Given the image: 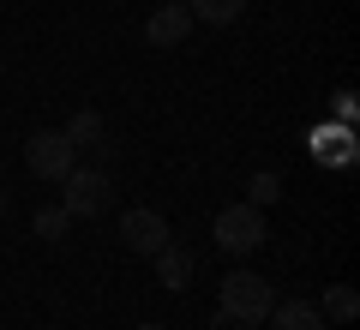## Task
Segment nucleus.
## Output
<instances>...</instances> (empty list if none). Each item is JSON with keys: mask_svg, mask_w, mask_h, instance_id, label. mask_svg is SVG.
Segmentation results:
<instances>
[{"mask_svg": "<svg viewBox=\"0 0 360 330\" xmlns=\"http://www.w3.org/2000/svg\"><path fill=\"white\" fill-rule=\"evenodd\" d=\"M54 186H60V210L66 216H103L108 204H115V180H108L103 168H78L72 163Z\"/></svg>", "mask_w": 360, "mask_h": 330, "instance_id": "f257e3e1", "label": "nucleus"}, {"mask_svg": "<svg viewBox=\"0 0 360 330\" xmlns=\"http://www.w3.org/2000/svg\"><path fill=\"white\" fill-rule=\"evenodd\" d=\"M270 306H276V294H270V282L258 270H229L222 277V318L258 324V318H270Z\"/></svg>", "mask_w": 360, "mask_h": 330, "instance_id": "f03ea898", "label": "nucleus"}, {"mask_svg": "<svg viewBox=\"0 0 360 330\" xmlns=\"http://www.w3.org/2000/svg\"><path fill=\"white\" fill-rule=\"evenodd\" d=\"M217 246L229 258H246L264 246V210L258 204H229V210H217Z\"/></svg>", "mask_w": 360, "mask_h": 330, "instance_id": "7ed1b4c3", "label": "nucleus"}, {"mask_svg": "<svg viewBox=\"0 0 360 330\" xmlns=\"http://www.w3.org/2000/svg\"><path fill=\"white\" fill-rule=\"evenodd\" d=\"M25 163H30L37 180H60L66 168L78 163V151H72L66 132H30V139H25Z\"/></svg>", "mask_w": 360, "mask_h": 330, "instance_id": "20e7f679", "label": "nucleus"}, {"mask_svg": "<svg viewBox=\"0 0 360 330\" xmlns=\"http://www.w3.org/2000/svg\"><path fill=\"white\" fill-rule=\"evenodd\" d=\"M193 25L198 18L186 13V0H168V6H156V13L144 18V42H150V49H186Z\"/></svg>", "mask_w": 360, "mask_h": 330, "instance_id": "39448f33", "label": "nucleus"}, {"mask_svg": "<svg viewBox=\"0 0 360 330\" xmlns=\"http://www.w3.org/2000/svg\"><path fill=\"white\" fill-rule=\"evenodd\" d=\"M120 241H127V253H139V258H156L174 234H168V222L156 210H127L120 216Z\"/></svg>", "mask_w": 360, "mask_h": 330, "instance_id": "423d86ee", "label": "nucleus"}, {"mask_svg": "<svg viewBox=\"0 0 360 330\" xmlns=\"http://www.w3.org/2000/svg\"><path fill=\"white\" fill-rule=\"evenodd\" d=\"M150 265H156V282H162V288H174V294L193 282V253H186V246H174V241H168Z\"/></svg>", "mask_w": 360, "mask_h": 330, "instance_id": "0eeeda50", "label": "nucleus"}, {"mask_svg": "<svg viewBox=\"0 0 360 330\" xmlns=\"http://www.w3.org/2000/svg\"><path fill=\"white\" fill-rule=\"evenodd\" d=\"M276 312V330H324V312L312 300H283V306H270Z\"/></svg>", "mask_w": 360, "mask_h": 330, "instance_id": "6e6552de", "label": "nucleus"}, {"mask_svg": "<svg viewBox=\"0 0 360 330\" xmlns=\"http://www.w3.org/2000/svg\"><path fill=\"white\" fill-rule=\"evenodd\" d=\"M324 318H336V324H354V312H360V294L348 288V282H336V288H324V306H319Z\"/></svg>", "mask_w": 360, "mask_h": 330, "instance_id": "1a4fd4ad", "label": "nucleus"}, {"mask_svg": "<svg viewBox=\"0 0 360 330\" xmlns=\"http://www.w3.org/2000/svg\"><path fill=\"white\" fill-rule=\"evenodd\" d=\"M186 13L205 18V25H234L246 13V0H186Z\"/></svg>", "mask_w": 360, "mask_h": 330, "instance_id": "9d476101", "label": "nucleus"}, {"mask_svg": "<svg viewBox=\"0 0 360 330\" xmlns=\"http://www.w3.org/2000/svg\"><path fill=\"white\" fill-rule=\"evenodd\" d=\"M60 132L72 139V151H78V144H103V115H96V108H78Z\"/></svg>", "mask_w": 360, "mask_h": 330, "instance_id": "9b49d317", "label": "nucleus"}, {"mask_svg": "<svg viewBox=\"0 0 360 330\" xmlns=\"http://www.w3.org/2000/svg\"><path fill=\"white\" fill-rule=\"evenodd\" d=\"M276 198H283V180H276V174H252V180H246V204H258V210H270Z\"/></svg>", "mask_w": 360, "mask_h": 330, "instance_id": "f8f14e48", "label": "nucleus"}, {"mask_svg": "<svg viewBox=\"0 0 360 330\" xmlns=\"http://www.w3.org/2000/svg\"><path fill=\"white\" fill-rule=\"evenodd\" d=\"M66 222H72V216H66L60 204H42V210H37V234H42V241H60Z\"/></svg>", "mask_w": 360, "mask_h": 330, "instance_id": "ddd939ff", "label": "nucleus"}, {"mask_svg": "<svg viewBox=\"0 0 360 330\" xmlns=\"http://www.w3.org/2000/svg\"><path fill=\"white\" fill-rule=\"evenodd\" d=\"M132 330H168V324H132Z\"/></svg>", "mask_w": 360, "mask_h": 330, "instance_id": "4468645a", "label": "nucleus"}, {"mask_svg": "<svg viewBox=\"0 0 360 330\" xmlns=\"http://www.w3.org/2000/svg\"><path fill=\"white\" fill-rule=\"evenodd\" d=\"M222 330H229V324H222ZM234 330H258V324H234Z\"/></svg>", "mask_w": 360, "mask_h": 330, "instance_id": "2eb2a0df", "label": "nucleus"}, {"mask_svg": "<svg viewBox=\"0 0 360 330\" xmlns=\"http://www.w3.org/2000/svg\"><path fill=\"white\" fill-rule=\"evenodd\" d=\"M0 204H6V198H0Z\"/></svg>", "mask_w": 360, "mask_h": 330, "instance_id": "dca6fc26", "label": "nucleus"}]
</instances>
